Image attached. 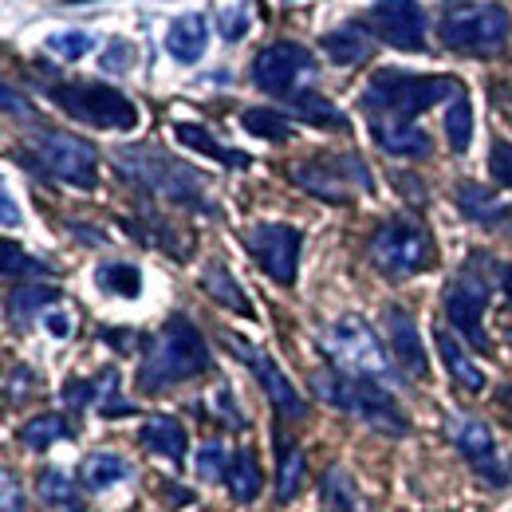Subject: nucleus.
Wrapping results in <instances>:
<instances>
[{"label": "nucleus", "instance_id": "nucleus-1", "mask_svg": "<svg viewBox=\"0 0 512 512\" xmlns=\"http://www.w3.org/2000/svg\"><path fill=\"white\" fill-rule=\"evenodd\" d=\"M461 87L449 75H410V71H375L359 107L367 115V127L386 154L398 158H426L430 154V134L414 119L430 111L434 103L453 99Z\"/></svg>", "mask_w": 512, "mask_h": 512}, {"label": "nucleus", "instance_id": "nucleus-2", "mask_svg": "<svg viewBox=\"0 0 512 512\" xmlns=\"http://www.w3.org/2000/svg\"><path fill=\"white\" fill-rule=\"evenodd\" d=\"M205 371H209V347H205L201 331L186 316H174L146 343V355L138 367V390L154 394L166 386L190 383Z\"/></svg>", "mask_w": 512, "mask_h": 512}, {"label": "nucleus", "instance_id": "nucleus-3", "mask_svg": "<svg viewBox=\"0 0 512 512\" xmlns=\"http://www.w3.org/2000/svg\"><path fill=\"white\" fill-rule=\"evenodd\" d=\"M512 16L493 0H446L438 12V36L449 52L497 56L509 44Z\"/></svg>", "mask_w": 512, "mask_h": 512}, {"label": "nucleus", "instance_id": "nucleus-4", "mask_svg": "<svg viewBox=\"0 0 512 512\" xmlns=\"http://www.w3.org/2000/svg\"><path fill=\"white\" fill-rule=\"evenodd\" d=\"M115 162L123 166L127 178H134L138 186H146L158 197H166L170 205H190V209H201V213H213L201 174L186 162H178V158H170V154H162L154 146H127V150L115 154Z\"/></svg>", "mask_w": 512, "mask_h": 512}, {"label": "nucleus", "instance_id": "nucleus-5", "mask_svg": "<svg viewBox=\"0 0 512 512\" xmlns=\"http://www.w3.org/2000/svg\"><path fill=\"white\" fill-rule=\"evenodd\" d=\"M312 386L327 406L367 422L371 430L379 434H390V438H402L410 430L406 414L394 406V398L386 394L383 386H375L371 379H355V375H343V371H316L312 375Z\"/></svg>", "mask_w": 512, "mask_h": 512}, {"label": "nucleus", "instance_id": "nucleus-6", "mask_svg": "<svg viewBox=\"0 0 512 512\" xmlns=\"http://www.w3.org/2000/svg\"><path fill=\"white\" fill-rule=\"evenodd\" d=\"M24 166H32L36 174H48L64 186L75 190H95L99 186V154L91 142L64 134V130H40L28 138L24 154H20Z\"/></svg>", "mask_w": 512, "mask_h": 512}, {"label": "nucleus", "instance_id": "nucleus-7", "mask_svg": "<svg viewBox=\"0 0 512 512\" xmlns=\"http://www.w3.org/2000/svg\"><path fill=\"white\" fill-rule=\"evenodd\" d=\"M48 99L87 127L99 130H134L138 127V107L111 83L99 79H71V83H52Z\"/></svg>", "mask_w": 512, "mask_h": 512}, {"label": "nucleus", "instance_id": "nucleus-8", "mask_svg": "<svg viewBox=\"0 0 512 512\" xmlns=\"http://www.w3.org/2000/svg\"><path fill=\"white\" fill-rule=\"evenodd\" d=\"M367 256H371V264H375L383 276L406 280V276L426 272L438 253H434V237H430L418 221H410V217H390V221H383V225L371 233Z\"/></svg>", "mask_w": 512, "mask_h": 512}, {"label": "nucleus", "instance_id": "nucleus-9", "mask_svg": "<svg viewBox=\"0 0 512 512\" xmlns=\"http://www.w3.org/2000/svg\"><path fill=\"white\" fill-rule=\"evenodd\" d=\"M320 343L343 375L371 379V383L394 379V363H390V355L383 351L379 335L359 320V316H343V320H335L331 327H323Z\"/></svg>", "mask_w": 512, "mask_h": 512}, {"label": "nucleus", "instance_id": "nucleus-10", "mask_svg": "<svg viewBox=\"0 0 512 512\" xmlns=\"http://www.w3.org/2000/svg\"><path fill=\"white\" fill-rule=\"evenodd\" d=\"M253 83L264 95H276V99H296L304 91H312V79H316V60L304 44H292V40H280V44H268L264 52H256L253 67H249Z\"/></svg>", "mask_w": 512, "mask_h": 512}, {"label": "nucleus", "instance_id": "nucleus-11", "mask_svg": "<svg viewBox=\"0 0 512 512\" xmlns=\"http://www.w3.org/2000/svg\"><path fill=\"white\" fill-rule=\"evenodd\" d=\"M292 182L320 201L347 205L355 193H371V174L355 154H323L292 166Z\"/></svg>", "mask_w": 512, "mask_h": 512}, {"label": "nucleus", "instance_id": "nucleus-12", "mask_svg": "<svg viewBox=\"0 0 512 512\" xmlns=\"http://www.w3.org/2000/svg\"><path fill=\"white\" fill-rule=\"evenodd\" d=\"M363 28L398 52H422L426 48V12L418 0H379L367 8Z\"/></svg>", "mask_w": 512, "mask_h": 512}, {"label": "nucleus", "instance_id": "nucleus-13", "mask_svg": "<svg viewBox=\"0 0 512 512\" xmlns=\"http://www.w3.org/2000/svg\"><path fill=\"white\" fill-rule=\"evenodd\" d=\"M245 249L253 260L276 280V284H292L296 268H300V249H304V233L280 221H264L245 233Z\"/></svg>", "mask_w": 512, "mask_h": 512}, {"label": "nucleus", "instance_id": "nucleus-14", "mask_svg": "<svg viewBox=\"0 0 512 512\" xmlns=\"http://www.w3.org/2000/svg\"><path fill=\"white\" fill-rule=\"evenodd\" d=\"M485 308H489V284L477 268H461V276H453L446 288V316L449 323L477 347L489 351V335H485Z\"/></svg>", "mask_w": 512, "mask_h": 512}, {"label": "nucleus", "instance_id": "nucleus-15", "mask_svg": "<svg viewBox=\"0 0 512 512\" xmlns=\"http://www.w3.org/2000/svg\"><path fill=\"white\" fill-rule=\"evenodd\" d=\"M225 347L253 371V379L260 383V390L268 394V402L276 406V414L280 418H304L308 414V402L300 398V390L292 386V379L276 367V359L268 355V351H260V347H253L249 339H241V335H225Z\"/></svg>", "mask_w": 512, "mask_h": 512}, {"label": "nucleus", "instance_id": "nucleus-16", "mask_svg": "<svg viewBox=\"0 0 512 512\" xmlns=\"http://www.w3.org/2000/svg\"><path fill=\"white\" fill-rule=\"evenodd\" d=\"M446 430H449V442L465 453V461H469L477 473H485L489 481H505V469H501V461H497L493 430H489L481 418H473V414H453L446 422Z\"/></svg>", "mask_w": 512, "mask_h": 512}, {"label": "nucleus", "instance_id": "nucleus-17", "mask_svg": "<svg viewBox=\"0 0 512 512\" xmlns=\"http://www.w3.org/2000/svg\"><path fill=\"white\" fill-rule=\"evenodd\" d=\"M386 335H390V351L398 359V367L410 375V379H426L430 375V363H426V347H422V335H418V323L406 308H386Z\"/></svg>", "mask_w": 512, "mask_h": 512}, {"label": "nucleus", "instance_id": "nucleus-18", "mask_svg": "<svg viewBox=\"0 0 512 512\" xmlns=\"http://www.w3.org/2000/svg\"><path fill=\"white\" fill-rule=\"evenodd\" d=\"M453 201H457V209H461L469 221H477V225H485V229H509L512 225V209L501 197H493L485 186L465 182V186L453 190Z\"/></svg>", "mask_w": 512, "mask_h": 512}, {"label": "nucleus", "instance_id": "nucleus-19", "mask_svg": "<svg viewBox=\"0 0 512 512\" xmlns=\"http://www.w3.org/2000/svg\"><path fill=\"white\" fill-rule=\"evenodd\" d=\"M205 44H209V20L201 12H186L166 28V52L178 64H197L205 56Z\"/></svg>", "mask_w": 512, "mask_h": 512}, {"label": "nucleus", "instance_id": "nucleus-20", "mask_svg": "<svg viewBox=\"0 0 512 512\" xmlns=\"http://www.w3.org/2000/svg\"><path fill=\"white\" fill-rule=\"evenodd\" d=\"M201 292H205L213 304H221V308H229V312L253 320V304H249L245 288L233 280V272H229L221 260H209V264L201 268Z\"/></svg>", "mask_w": 512, "mask_h": 512}, {"label": "nucleus", "instance_id": "nucleus-21", "mask_svg": "<svg viewBox=\"0 0 512 512\" xmlns=\"http://www.w3.org/2000/svg\"><path fill=\"white\" fill-rule=\"evenodd\" d=\"M138 438H142V446L150 449V453H162V457H170V461H186L190 438H186V430H182V422H178V418L154 414V418H146V422H142Z\"/></svg>", "mask_w": 512, "mask_h": 512}, {"label": "nucleus", "instance_id": "nucleus-22", "mask_svg": "<svg viewBox=\"0 0 512 512\" xmlns=\"http://www.w3.org/2000/svg\"><path fill=\"white\" fill-rule=\"evenodd\" d=\"M371 40L375 36L363 28V20H351V24H343V28H335V32L323 36V52L335 64H363L371 56V48H375Z\"/></svg>", "mask_w": 512, "mask_h": 512}, {"label": "nucleus", "instance_id": "nucleus-23", "mask_svg": "<svg viewBox=\"0 0 512 512\" xmlns=\"http://www.w3.org/2000/svg\"><path fill=\"white\" fill-rule=\"evenodd\" d=\"M320 493H323V505L331 512H371L367 497L359 493L355 477L343 469V465H331L327 473L320 477Z\"/></svg>", "mask_w": 512, "mask_h": 512}, {"label": "nucleus", "instance_id": "nucleus-24", "mask_svg": "<svg viewBox=\"0 0 512 512\" xmlns=\"http://www.w3.org/2000/svg\"><path fill=\"white\" fill-rule=\"evenodd\" d=\"M434 339H438V355H442V363H446L449 379L461 386V390H469V394L485 390V371H481V367L461 351V343H457L449 331H438Z\"/></svg>", "mask_w": 512, "mask_h": 512}, {"label": "nucleus", "instance_id": "nucleus-25", "mask_svg": "<svg viewBox=\"0 0 512 512\" xmlns=\"http://www.w3.org/2000/svg\"><path fill=\"white\" fill-rule=\"evenodd\" d=\"M225 485H229L233 501H241V505H249V501H256V497H260L264 477H260V465H256V457L249 453V449H241V453H233V457H229Z\"/></svg>", "mask_w": 512, "mask_h": 512}, {"label": "nucleus", "instance_id": "nucleus-26", "mask_svg": "<svg viewBox=\"0 0 512 512\" xmlns=\"http://www.w3.org/2000/svg\"><path fill=\"white\" fill-rule=\"evenodd\" d=\"M56 300H60L56 288H40V284L16 288V292L8 296V320L16 323V327H28L36 316H48V312L56 308Z\"/></svg>", "mask_w": 512, "mask_h": 512}, {"label": "nucleus", "instance_id": "nucleus-27", "mask_svg": "<svg viewBox=\"0 0 512 512\" xmlns=\"http://www.w3.org/2000/svg\"><path fill=\"white\" fill-rule=\"evenodd\" d=\"M36 497H40L44 509L52 512H83L79 493H75V481L67 477L64 469H44L36 477Z\"/></svg>", "mask_w": 512, "mask_h": 512}, {"label": "nucleus", "instance_id": "nucleus-28", "mask_svg": "<svg viewBox=\"0 0 512 512\" xmlns=\"http://www.w3.org/2000/svg\"><path fill=\"white\" fill-rule=\"evenodd\" d=\"M79 477H83V489H91V493H103V489H111V485L127 481L130 465L123 461V457H119V453H91V457L83 461Z\"/></svg>", "mask_w": 512, "mask_h": 512}, {"label": "nucleus", "instance_id": "nucleus-29", "mask_svg": "<svg viewBox=\"0 0 512 512\" xmlns=\"http://www.w3.org/2000/svg\"><path fill=\"white\" fill-rule=\"evenodd\" d=\"M174 134H178V142H186V146L201 150V154H209V158H217V162H225V166H237V170H245V166H249V154L221 146V142H217L209 130L197 127V123H178V127H174Z\"/></svg>", "mask_w": 512, "mask_h": 512}, {"label": "nucleus", "instance_id": "nucleus-30", "mask_svg": "<svg viewBox=\"0 0 512 512\" xmlns=\"http://www.w3.org/2000/svg\"><path fill=\"white\" fill-rule=\"evenodd\" d=\"M280 449V469H276V501H296L300 485H304V453L292 446L288 438H276Z\"/></svg>", "mask_w": 512, "mask_h": 512}, {"label": "nucleus", "instance_id": "nucleus-31", "mask_svg": "<svg viewBox=\"0 0 512 512\" xmlns=\"http://www.w3.org/2000/svg\"><path fill=\"white\" fill-rule=\"evenodd\" d=\"M95 284L107 292V296H123V300H134L142 292V272L127 264V260H115V264H99L95 268Z\"/></svg>", "mask_w": 512, "mask_h": 512}, {"label": "nucleus", "instance_id": "nucleus-32", "mask_svg": "<svg viewBox=\"0 0 512 512\" xmlns=\"http://www.w3.org/2000/svg\"><path fill=\"white\" fill-rule=\"evenodd\" d=\"M75 430L67 426V418L60 414H40V418H32V422H24L20 426V442L28 449H48L56 446V442H67Z\"/></svg>", "mask_w": 512, "mask_h": 512}, {"label": "nucleus", "instance_id": "nucleus-33", "mask_svg": "<svg viewBox=\"0 0 512 512\" xmlns=\"http://www.w3.org/2000/svg\"><path fill=\"white\" fill-rule=\"evenodd\" d=\"M446 138H449V146H453L457 154H465V150H469V142H473V107H469L465 91H457V95L449 99Z\"/></svg>", "mask_w": 512, "mask_h": 512}, {"label": "nucleus", "instance_id": "nucleus-34", "mask_svg": "<svg viewBox=\"0 0 512 512\" xmlns=\"http://www.w3.org/2000/svg\"><path fill=\"white\" fill-rule=\"evenodd\" d=\"M292 107H296V115H300V119H308V123H316V127L347 130V119H343V111H339L335 103H327L323 95H316V91H304V95H296V99H292Z\"/></svg>", "mask_w": 512, "mask_h": 512}, {"label": "nucleus", "instance_id": "nucleus-35", "mask_svg": "<svg viewBox=\"0 0 512 512\" xmlns=\"http://www.w3.org/2000/svg\"><path fill=\"white\" fill-rule=\"evenodd\" d=\"M241 127L249 130V134H256V138H268V142L292 138L288 115H280V111H272V107H253V111H245V115H241Z\"/></svg>", "mask_w": 512, "mask_h": 512}, {"label": "nucleus", "instance_id": "nucleus-36", "mask_svg": "<svg viewBox=\"0 0 512 512\" xmlns=\"http://www.w3.org/2000/svg\"><path fill=\"white\" fill-rule=\"evenodd\" d=\"M44 272H48L44 260L24 253L16 241H4L0 237V276H44Z\"/></svg>", "mask_w": 512, "mask_h": 512}, {"label": "nucleus", "instance_id": "nucleus-37", "mask_svg": "<svg viewBox=\"0 0 512 512\" xmlns=\"http://www.w3.org/2000/svg\"><path fill=\"white\" fill-rule=\"evenodd\" d=\"M48 52L52 56H60V60H83L91 48H95V40H91V32H79V28H64V32H52L48 40Z\"/></svg>", "mask_w": 512, "mask_h": 512}, {"label": "nucleus", "instance_id": "nucleus-38", "mask_svg": "<svg viewBox=\"0 0 512 512\" xmlns=\"http://www.w3.org/2000/svg\"><path fill=\"white\" fill-rule=\"evenodd\" d=\"M229 457H233V453L221 446V442H205V446L197 449V477H201V481H225Z\"/></svg>", "mask_w": 512, "mask_h": 512}, {"label": "nucleus", "instance_id": "nucleus-39", "mask_svg": "<svg viewBox=\"0 0 512 512\" xmlns=\"http://www.w3.org/2000/svg\"><path fill=\"white\" fill-rule=\"evenodd\" d=\"M489 174H493V182H501V186L512 190V142H505V138L493 142V150H489Z\"/></svg>", "mask_w": 512, "mask_h": 512}, {"label": "nucleus", "instance_id": "nucleus-40", "mask_svg": "<svg viewBox=\"0 0 512 512\" xmlns=\"http://www.w3.org/2000/svg\"><path fill=\"white\" fill-rule=\"evenodd\" d=\"M0 512H24V489L8 469H0Z\"/></svg>", "mask_w": 512, "mask_h": 512}, {"label": "nucleus", "instance_id": "nucleus-41", "mask_svg": "<svg viewBox=\"0 0 512 512\" xmlns=\"http://www.w3.org/2000/svg\"><path fill=\"white\" fill-rule=\"evenodd\" d=\"M249 32V12L245 8H225L221 12V36L225 40H241Z\"/></svg>", "mask_w": 512, "mask_h": 512}, {"label": "nucleus", "instance_id": "nucleus-42", "mask_svg": "<svg viewBox=\"0 0 512 512\" xmlns=\"http://www.w3.org/2000/svg\"><path fill=\"white\" fill-rule=\"evenodd\" d=\"M0 111H8V115H20V119H28L32 115V103L12 87V83H4L0 79Z\"/></svg>", "mask_w": 512, "mask_h": 512}, {"label": "nucleus", "instance_id": "nucleus-43", "mask_svg": "<svg viewBox=\"0 0 512 512\" xmlns=\"http://www.w3.org/2000/svg\"><path fill=\"white\" fill-rule=\"evenodd\" d=\"M130 60H134V52H130L127 40H111V48L103 56V71H123V67H130Z\"/></svg>", "mask_w": 512, "mask_h": 512}, {"label": "nucleus", "instance_id": "nucleus-44", "mask_svg": "<svg viewBox=\"0 0 512 512\" xmlns=\"http://www.w3.org/2000/svg\"><path fill=\"white\" fill-rule=\"evenodd\" d=\"M0 225H20V209H16V201H12V193L4 186V178H0Z\"/></svg>", "mask_w": 512, "mask_h": 512}, {"label": "nucleus", "instance_id": "nucleus-45", "mask_svg": "<svg viewBox=\"0 0 512 512\" xmlns=\"http://www.w3.org/2000/svg\"><path fill=\"white\" fill-rule=\"evenodd\" d=\"M44 323H48V331H52L56 339H64L67 331H71V320H67V316H60V312H48V316H44Z\"/></svg>", "mask_w": 512, "mask_h": 512}, {"label": "nucleus", "instance_id": "nucleus-46", "mask_svg": "<svg viewBox=\"0 0 512 512\" xmlns=\"http://www.w3.org/2000/svg\"><path fill=\"white\" fill-rule=\"evenodd\" d=\"M501 406H505V414L512 418V386H505V390H501Z\"/></svg>", "mask_w": 512, "mask_h": 512}, {"label": "nucleus", "instance_id": "nucleus-47", "mask_svg": "<svg viewBox=\"0 0 512 512\" xmlns=\"http://www.w3.org/2000/svg\"><path fill=\"white\" fill-rule=\"evenodd\" d=\"M501 280H505V296L512 300V264H505V272H501Z\"/></svg>", "mask_w": 512, "mask_h": 512}, {"label": "nucleus", "instance_id": "nucleus-48", "mask_svg": "<svg viewBox=\"0 0 512 512\" xmlns=\"http://www.w3.org/2000/svg\"><path fill=\"white\" fill-rule=\"evenodd\" d=\"M509 343H512V331H509Z\"/></svg>", "mask_w": 512, "mask_h": 512}]
</instances>
